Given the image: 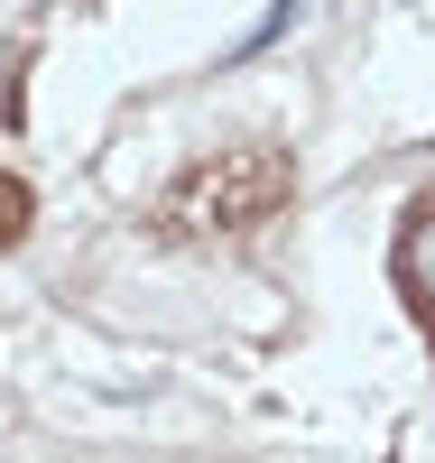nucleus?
Listing matches in <instances>:
<instances>
[{
	"label": "nucleus",
	"instance_id": "obj_2",
	"mask_svg": "<svg viewBox=\"0 0 435 463\" xmlns=\"http://www.w3.org/2000/svg\"><path fill=\"white\" fill-rule=\"evenodd\" d=\"M399 288H408V306L435 334V195H417L408 222H399Z\"/></svg>",
	"mask_w": 435,
	"mask_h": 463
},
{
	"label": "nucleus",
	"instance_id": "obj_1",
	"mask_svg": "<svg viewBox=\"0 0 435 463\" xmlns=\"http://www.w3.org/2000/svg\"><path fill=\"white\" fill-rule=\"evenodd\" d=\"M297 185L288 167V148H269V139H241V148H222V158L204 167H185L167 185V232H251L279 213V195Z\"/></svg>",
	"mask_w": 435,
	"mask_h": 463
},
{
	"label": "nucleus",
	"instance_id": "obj_3",
	"mask_svg": "<svg viewBox=\"0 0 435 463\" xmlns=\"http://www.w3.org/2000/svg\"><path fill=\"white\" fill-rule=\"evenodd\" d=\"M297 19H306V0H269V19H260V28L241 37V56H260V47H269V37H288Z\"/></svg>",
	"mask_w": 435,
	"mask_h": 463
}]
</instances>
